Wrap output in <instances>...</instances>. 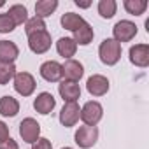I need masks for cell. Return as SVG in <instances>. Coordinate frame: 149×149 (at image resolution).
<instances>
[{"mask_svg":"<svg viewBox=\"0 0 149 149\" xmlns=\"http://www.w3.org/2000/svg\"><path fill=\"white\" fill-rule=\"evenodd\" d=\"M16 28L14 21L9 18V14H0V33H11Z\"/></svg>","mask_w":149,"mask_h":149,"instance_id":"26","label":"cell"},{"mask_svg":"<svg viewBox=\"0 0 149 149\" xmlns=\"http://www.w3.org/2000/svg\"><path fill=\"white\" fill-rule=\"evenodd\" d=\"M28 47L35 54H44L46 51H49V47H51L49 32L46 30V32H37V33L28 35Z\"/></svg>","mask_w":149,"mask_h":149,"instance_id":"7","label":"cell"},{"mask_svg":"<svg viewBox=\"0 0 149 149\" xmlns=\"http://www.w3.org/2000/svg\"><path fill=\"white\" fill-rule=\"evenodd\" d=\"M86 21L81 14H76V13H65L61 16V26L65 30H70V32H76L79 26H83Z\"/></svg>","mask_w":149,"mask_h":149,"instance_id":"19","label":"cell"},{"mask_svg":"<svg viewBox=\"0 0 149 149\" xmlns=\"http://www.w3.org/2000/svg\"><path fill=\"white\" fill-rule=\"evenodd\" d=\"M14 90L21 95V97H30L35 91V79L30 72H16L14 76Z\"/></svg>","mask_w":149,"mask_h":149,"instance_id":"5","label":"cell"},{"mask_svg":"<svg viewBox=\"0 0 149 149\" xmlns=\"http://www.w3.org/2000/svg\"><path fill=\"white\" fill-rule=\"evenodd\" d=\"M32 149H53V144L49 139H44V137H39L33 144H32Z\"/></svg>","mask_w":149,"mask_h":149,"instance_id":"27","label":"cell"},{"mask_svg":"<svg viewBox=\"0 0 149 149\" xmlns=\"http://www.w3.org/2000/svg\"><path fill=\"white\" fill-rule=\"evenodd\" d=\"M93 37H95V32H93V28H91V25L90 23H84L83 26H79L76 32H74V42H76L77 46H88L91 40H93Z\"/></svg>","mask_w":149,"mask_h":149,"instance_id":"18","label":"cell"},{"mask_svg":"<svg viewBox=\"0 0 149 149\" xmlns=\"http://www.w3.org/2000/svg\"><path fill=\"white\" fill-rule=\"evenodd\" d=\"M86 90L93 97H104L109 91V79L102 74H95L86 81Z\"/></svg>","mask_w":149,"mask_h":149,"instance_id":"9","label":"cell"},{"mask_svg":"<svg viewBox=\"0 0 149 149\" xmlns=\"http://www.w3.org/2000/svg\"><path fill=\"white\" fill-rule=\"evenodd\" d=\"M123 6H125L126 13L133 14V16H140L147 9V2H146V0H125Z\"/></svg>","mask_w":149,"mask_h":149,"instance_id":"22","label":"cell"},{"mask_svg":"<svg viewBox=\"0 0 149 149\" xmlns=\"http://www.w3.org/2000/svg\"><path fill=\"white\" fill-rule=\"evenodd\" d=\"M98 56L104 65H116L121 58V44L116 42L114 39H104L100 47H98Z\"/></svg>","mask_w":149,"mask_h":149,"instance_id":"1","label":"cell"},{"mask_svg":"<svg viewBox=\"0 0 149 149\" xmlns=\"http://www.w3.org/2000/svg\"><path fill=\"white\" fill-rule=\"evenodd\" d=\"M61 149H72V147H61Z\"/></svg>","mask_w":149,"mask_h":149,"instance_id":"32","label":"cell"},{"mask_svg":"<svg viewBox=\"0 0 149 149\" xmlns=\"http://www.w3.org/2000/svg\"><path fill=\"white\" fill-rule=\"evenodd\" d=\"M76 6H79V7H84V9H86V7H90L91 4H90V2H79V0H76Z\"/></svg>","mask_w":149,"mask_h":149,"instance_id":"30","label":"cell"},{"mask_svg":"<svg viewBox=\"0 0 149 149\" xmlns=\"http://www.w3.org/2000/svg\"><path fill=\"white\" fill-rule=\"evenodd\" d=\"M112 35H114V40L116 42H130L135 35H137V26L133 21H128V19H121L114 25L112 28Z\"/></svg>","mask_w":149,"mask_h":149,"instance_id":"4","label":"cell"},{"mask_svg":"<svg viewBox=\"0 0 149 149\" xmlns=\"http://www.w3.org/2000/svg\"><path fill=\"white\" fill-rule=\"evenodd\" d=\"M58 7V2L56 0H39V2L35 4V16L44 19L47 16H51Z\"/></svg>","mask_w":149,"mask_h":149,"instance_id":"20","label":"cell"},{"mask_svg":"<svg viewBox=\"0 0 149 149\" xmlns=\"http://www.w3.org/2000/svg\"><path fill=\"white\" fill-rule=\"evenodd\" d=\"M16 76V67L14 63H0V84L6 86L11 79Z\"/></svg>","mask_w":149,"mask_h":149,"instance_id":"24","label":"cell"},{"mask_svg":"<svg viewBox=\"0 0 149 149\" xmlns=\"http://www.w3.org/2000/svg\"><path fill=\"white\" fill-rule=\"evenodd\" d=\"M116 9H118L116 0H100L98 2V14L105 19H111L116 14Z\"/></svg>","mask_w":149,"mask_h":149,"instance_id":"23","label":"cell"},{"mask_svg":"<svg viewBox=\"0 0 149 149\" xmlns=\"http://www.w3.org/2000/svg\"><path fill=\"white\" fill-rule=\"evenodd\" d=\"M83 76H84V67H83L81 61L70 58L61 65V77H65V81L77 83Z\"/></svg>","mask_w":149,"mask_h":149,"instance_id":"8","label":"cell"},{"mask_svg":"<svg viewBox=\"0 0 149 149\" xmlns=\"http://www.w3.org/2000/svg\"><path fill=\"white\" fill-rule=\"evenodd\" d=\"M19 56V49L11 40H0V63H14Z\"/></svg>","mask_w":149,"mask_h":149,"instance_id":"15","label":"cell"},{"mask_svg":"<svg viewBox=\"0 0 149 149\" xmlns=\"http://www.w3.org/2000/svg\"><path fill=\"white\" fill-rule=\"evenodd\" d=\"M25 32L26 35H32V33H37V32H46V23L44 19L33 16V18H28V21L25 23Z\"/></svg>","mask_w":149,"mask_h":149,"instance_id":"25","label":"cell"},{"mask_svg":"<svg viewBox=\"0 0 149 149\" xmlns=\"http://www.w3.org/2000/svg\"><path fill=\"white\" fill-rule=\"evenodd\" d=\"M9 139V128L4 121H0V142H4Z\"/></svg>","mask_w":149,"mask_h":149,"instance_id":"29","label":"cell"},{"mask_svg":"<svg viewBox=\"0 0 149 149\" xmlns=\"http://www.w3.org/2000/svg\"><path fill=\"white\" fill-rule=\"evenodd\" d=\"M79 114H81V109H79L77 102H67L60 112V123L65 128H70L79 121Z\"/></svg>","mask_w":149,"mask_h":149,"instance_id":"10","label":"cell"},{"mask_svg":"<svg viewBox=\"0 0 149 149\" xmlns=\"http://www.w3.org/2000/svg\"><path fill=\"white\" fill-rule=\"evenodd\" d=\"M56 107V100H54V97L51 95V93H47V91H42V93H39L37 95V98L33 100V109L39 112V114H51V111Z\"/></svg>","mask_w":149,"mask_h":149,"instance_id":"14","label":"cell"},{"mask_svg":"<svg viewBox=\"0 0 149 149\" xmlns=\"http://www.w3.org/2000/svg\"><path fill=\"white\" fill-rule=\"evenodd\" d=\"M4 4H6V2H4V0H0V7H4Z\"/></svg>","mask_w":149,"mask_h":149,"instance_id":"31","label":"cell"},{"mask_svg":"<svg viewBox=\"0 0 149 149\" xmlns=\"http://www.w3.org/2000/svg\"><path fill=\"white\" fill-rule=\"evenodd\" d=\"M18 112H19V102L14 97L6 95L0 98V114L4 118H14Z\"/></svg>","mask_w":149,"mask_h":149,"instance_id":"16","label":"cell"},{"mask_svg":"<svg viewBox=\"0 0 149 149\" xmlns=\"http://www.w3.org/2000/svg\"><path fill=\"white\" fill-rule=\"evenodd\" d=\"M102 116H104V107L97 100L86 102L83 105V109H81V114H79V118L83 119V123L88 125V126H97V123L102 119Z\"/></svg>","mask_w":149,"mask_h":149,"instance_id":"2","label":"cell"},{"mask_svg":"<svg viewBox=\"0 0 149 149\" xmlns=\"http://www.w3.org/2000/svg\"><path fill=\"white\" fill-rule=\"evenodd\" d=\"M58 93L63 98V102H77L81 97V88L77 83H70V81H61L58 84Z\"/></svg>","mask_w":149,"mask_h":149,"instance_id":"13","label":"cell"},{"mask_svg":"<svg viewBox=\"0 0 149 149\" xmlns=\"http://www.w3.org/2000/svg\"><path fill=\"white\" fill-rule=\"evenodd\" d=\"M7 14H9V18L14 21L16 26H18V25H23V23L28 21V11H26V7L21 6V4H14V6H11L9 11H7Z\"/></svg>","mask_w":149,"mask_h":149,"instance_id":"21","label":"cell"},{"mask_svg":"<svg viewBox=\"0 0 149 149\" xmlns=\"http://www.w3.org/2000/svg\"><path fill=\"white\" fill-rule=\"evenodd\" d=\"M0 149H19V146H18V142L14 140V139H7V140H4V142H0Z\"/></svg>","mask_w":149,"mask_h":149,"instance_id":"28","label":"cell"},{"mask_svg":"<svg viewBox=\"0 0 149 149\" xmlns=\"http://www.w3.org/2000/svg\"><path fill=\"white\" fill-rule=\"evenodd\" d=\"M56 51H58L60 56L70 60L74 54H76V51H77V44L74 42L72 37H61V39L56 42Z\"/></svg>","mask_w":149,"mask_h":149,"instance_id":"17","label":"cell"},{"mask_svg":"<svg viewBox=\"0 0 149 149\" xmlns=\"http://www.w3.org/2000/svg\"><path fill=\"white\" fill-rule=\"evenodd\" d=\"M19 137L26 144H33L40 137V125L33 118H25L19 123Z\"/></svg>","mask_w":149,"mask_h":149,"instance_id":"6","label":"cell"},{"mask_svg":"<svg viewBox=\"0 0 149 149\" xmlns=\"http://www.w3.org/2000/svg\"><path fill=\"white\" fill-rule=\"evenodd\" d=\"M130 61L135 67L146 68L149 65V46L147 44H135L130 47Z\"/></svg>","mask_w":149,"mask_h":149,"instance_id":"11","label":"cell"},{"mask_svg":"<svg viewBox=\"0 0 149 149\" xmlns=\"http://www.w3.org/2000/svg\"><path fill=\"white\" fill-rule=\"evenodd\" d=\"M42 79H46L47 83H58L61 79V65L54 60H49V61H44L39 68Z\"/></svg>","mask_w":149,"mask_h":149,"instance_id":"12","label":"cell"},{"mask_svg":"<svg viewBox=\"0 0 149 149\" xmlns=\"http://www.w3.org/2000/svg\"><path fill=\"white\" fill-rule=\"evenodd\" d=\"M74 139H76V144L81 149H90L98 140V128L97 126H88V125L79 126V130L76 132Z\"/></svg>","mask_w":149,"mask_h":149,"instance_id":"3","label":"cell"}]
</instances>
